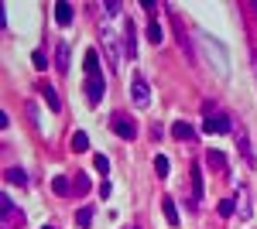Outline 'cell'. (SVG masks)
Masks as SVG:
<instances>
[{"label": "cell", "instance_id": "f1b7e54d", "mask_svg": "<svg viewBox=\"0 0 257 229\" xmlns=\"http://www.w3.org/2000/svg\"><path fill=\"white\" fill-rule=\"evenodd\" d=\"M31 62H35V69H48V55H45V52H35Z\"/></svg>", "mask_w": 257, "mask_h": 229}, {"label": "cell", "instance_id": "277c9868", "mask_svg": "<svg viewBox=\"0 0 257 229\" xmlns=\"http://www.w3.org/2000/svg\"><path fill=\"white\" fill-rule=\"evenodd\" d=\"M82 93H86V99H89V106H99V99L106 96L103 72H99V76H86V86H82Z\"/></svg>", "mask_w": 257, "mask_h": 229}, {"label": "cell", "instance_id": "6da1fadb", "mask_svg": "<svg viewBox=\"0 0 257 229\" xmlns=\"http://www.w3.org/2000/svg\"><path fill=\"white\" fill-rule=\"evenodd\" d=\"M199 38V48H202V55H206V62L216 69L219 79L230 76V52H226V45L216 38V35H209V31H196Z\"/></svg>", "mask_w": 257, "mask_h": 229}, {"label": "cell", "instance_id": "7c38bea8", "mask_svg": "<svg viewBox=\"0 0 257 229\" xmlns=\"http://www.w3.org/2000/svg\"><path fill=\"white\" fill-rule=\"evenodd\" d=\"M55 21H59L62 28H69V24H72V4L59 0V4H55Z\"/></svg>", "mask_w": 257, "mask_h": 229}, {"label": "cell", "instance_id": "52a82bcc", "mask_svg": "<svg viewBox=\"0 0 257 229\" xmlns=\"http://www.w3.org/2000/svg\"><path fill=\"white\" fill-rule=\"evenodd\" d=\"M237 151L243 154V161H247L250 168L257 164V154L250 151V137H247V130H237Z\"/></svg>", "mask_w": 257, "mask_h": 229}, {"label": "cell", "instance_id": "8fae6325", "mask_svg": "<svg viewBox=\"0 0 257 229\" xmlns=\"http://www.w3.org/2000/svg\"><path fill=\"white\" fill-rule=\"evenodd\" d=\"M172 24H175V35H178V48H182V52H185V55L192 58V41L185 38V28H182V21H178L175 14H172Z\"/></svg>", "mask_w": 257, "mask_h": 229}, {"label": "cell", "instance_id": "7402d4cb", "mask_svg": "<svg viewBox=\"0 0 257 229\" xmlns=\"http://www.w3.org/2000/svg\"><path fill=\"white\" fill-rule=\"evenodd\" d=\"M4 178H7V181H11V185H21V188H24V185H28V174L21 171V168H7V174H4Z\"/></svg>", "mask_w": 257, "mask_h": 229}, {"label": "cell", "instance_id": "44dd1931", "mask_svg": "<svg viewBox=\"0 0 257 229\" xmlns=\"http://www.w3.org/2000/svg\"><path fill=\"white\" fill-rule=\"evenodd\" d=\"M161 209H165L168 226H178V209H175V202H172V198H165V202H161Z\"/></svg>", "mask_w": 257, "mask_h": 229}, {"label": "cell", "instance_id": "603a6c76", "mask_svg": "<svg viewBox=\"0 0 257 229\" xmlns=\"http://www.w3.org/2000/svg\"><path fill=\"white\" fill-rule=\"evenodd\" d=\"M192 195H196V202L202 198V168H192Z\"/></svg>", "mask_w": 257, "mask_h": 229}, {"label": "cell", "instance_id": "d6a6232c", "mask_svg": "<svg viewBox=\"0 0 257 229\" xmlns=\"http://www.w3.org/2000/svg\"><path fill=\"white\" fill-rule=\"evenodd\" d=\"M131 229H134V226H131Z\"/></svg>", "mask_w": 257, "mask_h": 229}, {"label": "cell", "instance_id": "4316f807", "mask_svg": "<svg viewBox=\"0 0 257 229\" xmlns=\"http://www.w3.org/2000/svg\"><path fill=\"white\" fill-rule=\"evenodd\" d=\"M233 212H237V202H233V198H223V202H219V215H223V219H230Z\"/></svg>", "mask_w": 257, "mask_h": 229}, {"label": "cell", "instance_id": "5b68a950", "mask_svg": "<svg viewBox=\"0 0 257 229\" xmlns=\"http://www.w3.org/2000/svg\"><path fill=\"white\" fill-rule=\"evenodd\" d=\"M0 212H4V229H18V226H24V212H21L18 205L7 198V195L0 198Z\"/></svg>", "mask_w": 257, "mask_h": 229}, {"label": "cell", "instance_id": "484cf974", "mask_svg": "<svg viewBox=\"0 0 257 229\" xmlns=\"http://www.w3.org/2000/svg\"><path fill=\"white\" fill-rule=\"evenodd\" d=\"M168 168H172V164H168V157L158 154V157H155V171H158V178H168Z\"/></svg>", "mask_w": 257, "mask_h": 229}, {"label": "cell", "instance_id": "ac0fdd59", "mask_svg": "<svg viewBox=\"0 0 257 229\" xmlns=\"http://www.w3.org/2000/svg\"><path fill=\"white\" fill-rule=\"evenodd\" d=\"M69 147H72V151H76V154L89 151V137L82 134V130H76V134H72V140H69Z\"/></svg>", "mask_w": 257, "mask_h": 229}, {"label": "cell", "instance_id": "cb8c5ba5", "mask_svg": "<svg viewBox=\"0 0 257 229\" xmlns=\"http://www.w3.org/2000/svg\"><path fill=\"white\" fill-rule=\"evenodd\" d=\"M93 215H96V212H93V205H82V209L76 212V222H79V226L86 229L89 222H93Z\"/></svg>", "mask_w": 257, "mask_h": 229}, {"label": "cell", "instance_id": "30bf717a", "mask_svg": "<svg viewBox=\"0 0 257 229\" xmlns=\"http://www.w3.org/2000/svg\"><path fill=\"white\" fill-rule=\"evenodd\" d=\"M55 69L59 72H69V41H59L55 45Z\"/></svg>", "mask_w": 257, "mask_h": 229}, {"label": "cell", "instance_id": "5bb4252c", "mask_svg": "<svg viewBox=\"0 0 257 229\" xmlns=\"http://www.w3.org/2000/svg\"><path fill=\"white\" fill-rule=\"evenodd\" d=\"M233 202H237L240 219H250V191H247V188H240V195L233 198Z\"/></svg>", "mask_w": 257, "mask_h": 229}, {"label": "cell", "instance_id": "9a60e30c", "mask_svg": "<svg viewBox=\"0 0 257 229\" xmlns=\"http://www.w3.org/2000/svg\"><path fill=\"white\" fill-rule=\"evenodd\" d=\"M82 65H86V76H99V55L89 48L86 52V58H82Z\"/></svg>", "mask_w": 257, "mask_h": 229}, {"label": "cell", "instance_id": "ba28073f", "mask_svg": "<svg viewBox=\"0 0 257 229\" xmlns=\"http://www.w3.org/2000/svg\"><path fill=\"white\" fill-rule=\"evenodd\" d=\"M123 55L138 58V31H134V24H127V31H123Z\"/></svg>", "mask_w": 257, "mask_h": 229}, {"label": "cell", "instance_id": "83f0119b", "mask_svg": "<svg viewBox=\"0 0 257 229\" xmlns=\"http://www.w3.org/2000/svg\"><path fill=\"white\" fill-rule=\"evenodd\" d=\"M93 164H96L99 174H110V157H106V154H96V157H93Z\"/></svg>", "mask_w": 257, "mask_h": 229}, {"label": "cell", "instance_id": "d4e9b609", "mask_svg": "<svg viewBox=\"0 0 257 229\" xmlns=\"http://www.w3.org/2000/svg\"><path fill=\"white\" fill-rule=\"evenodd\" d=\"M89 188H93V185H89V174H76V181H72V191H76V195H86Z\"/></svg>", "mask_w": 257, "mask_h": 229}, {"label": "cell", "instance_id": "4dcf8cb0", "mask_svg": "<svg viewBox=\"0 0 257 229\" xmlns=\"http://www.w3.org/2000/svg\"><path fill=\"white\" fill-rule=\"evenodd\" d=\"M110 191H113V188H110V181H103V185H99V198H110Z\"/></svg>", "mask_w": 257, "mask_h": 229}, {"label": "cell", "instance_id": "4fadbf2b", "mask_svg": "<svg viewBox=\"0 0 257 229\" xmlns=\"http://www.w3.org/2000/svg\"><path fill=\"white\" fill-rule=\"evenodd\" d=\"M206 164L213 168V171H226V157H223V151H206Z\"/></svg>", "mask_w": 257, "mask_h": 229}, {"label": "cell", "instance_id": "d6986e66", "mask_svg": "<svg viewBox=\"0 0 257 229\" xmlns=\"http://www.w3.org/2000/svg\"><path fill=\"white\" fill-rule=\"evenodd\" d=\"M148 41H151V45H161V41H165V28H161L158 21L148 24Z\"/></svg>", "mask_w": 257, "mask_h": 229}, {"label": "cell", "instance_id": "2e32d148", "mask_svg": "<svg viewBox=\"0 0 257 229\" xmlns=\"http://www.w3.org/2000/svg\"><path fill=\"white\" fill-rule=\"evenodd\" d=\"M172 134H175L178 140H192V137H196V130H192V123H185V120H178L175 127H172Z\"/></svg>", "mask_w": 257, "mask_h": 229}, {"label": "cell", "instance_id": "ffe728a7", "mask_svg": "<svg viewBox=\"0 0 257 229\" xmlns=\"http://www.w3.org/2000/svg\"><path fill=\"white\" fill-rule=\"evenodd\" d=\"M41 96H45V103H48V110H52V113H59V110H62V99H59L55 89H41Z\"/></svg>", "mask_w": 257, "mask_h": 229}, {"label": "cell", "instance_id": "9c48e42d", "mask_svg": "<svg viewBox=\"0 0 257 229\" xmlns=\"http://www.w3.org/2000/svg\"><path fill=\"white\" fill-rule=\"evenodd\" d=\"M103 48H106V58H110V69L117 72V69H120V55H117V38H113V35H103Z\"/></svg>", "mask_w": 257, "mask_h": 229}, {"label": "cell", "instance_id": "f546056e", "mask_svg": "<svg viewBox=\"0 0 257 229\" xmlns=\"http://www.w3.org/2000/svg\"><path fill=\"white\" fill-rule=\"evenodd\" d=\"M113 14H120V4H117V0H110V4H106V18H113Z\"/></svg>", "mask_w": 257, "mask_h": 229}, {"label": "cell", "instance_id": "3957f363", "mask_svg": "<svg viewBox=\"0 0 257 229\" xmlns=\"http://www.w3.org/2000/svg\"><path fill=\"white\" fill-rule=\"evenodd\" d=\"M110 130H113L120 140H134V137H138V123L127 113H113L110 116Z\"/></svg>", "mask_w": 257, "mask_h": 229}, {"label": "cell", "instance_id": "8992f818", "mask_svg": "<svg viewBox=\"0 0 257 229\" xmlns=\"http://www.w3.org/2000/svg\"><path fill=\"white\" fill-rule=\"evenodd\" d=\"M131 96H134V103H138L141 110L151 103V89H148V82H144V76H134V82H131Z\"/></svg>", "mask_w": 257, "mask_h": 229}, {"label": "cell", "instance_id": "1f68e13d", "mask_svg": "<svg viewBox=\"0 0 257 229\" xmlns=\"http://www.w3.org/2000/svg\"><path fill=\"white\" fill-rule=\"evenodd\" d=\"M41 229H55V226H41Z\"/></svg>", "mask_w": 257, "mask_h": 229}, {"label": "cell", "instance_id": "e0dca14e", "mask_svg": "<svg viewBox=\"0 0 257 229\" xmlns=\"http://www.w3.org/2000/svg\"><path fill=\"white\" fill-rule=\"evenodd\" d=\"M52 191L55 195H72V181L65 174H59V178H52Z\"/></svg>", "mask_w": 257, "mask_h": 229}, {"label": "cell", "instance_id": "7a4b0ae2", "mask_svg": "<svg viewBox=\"0 0 257 229\" xmlns=\"http://www.w3.org/2000/svg\"><path fill=\"white\" fill-rule=\"evenodd\" d=\"M202 113H206V123H202V130H206V134H230V130H233V120H230L226 113H219L213 103H206V106H202Z\"/></svg>", "mask_w": 257, "mask_h": 229}]
</instances>
